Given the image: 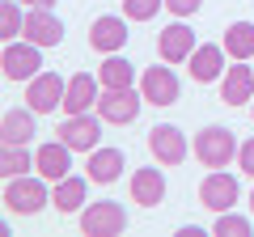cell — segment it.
I'll return each mask as SVG.
<instances>
[{
  "mask_svg": "<svg viewBox=\"0 0 254 237\" xmlns=\"http://www.w3.org/2000/svg\"><path fill=\"white\" fill-rule=\"evenodd\" d=\"M157 55H161V64H187L195 55V30H187L182 21L165 26L161 38H157Z\"/></svg>",
  "mask_w": 254,
  "mask_h": 237,
  "instance_id": "9a60e30c",
  "label": "cell"
},
{
  "mask_svg": "<svg viewBox=\"0 0 254 237\" xmlns=\"http://www.w3.org/2000/svg\"><path fill=\"white\" fill-rule=\"evenodd\" d=\"M85 174H89V182H115L123 174V153L119 148H93Z\"/></svg>",
  "mask_w": 254,
  "mask_h": 237,
  "instance_id": "44dd1931",
  "label": "cell"
},
{
  "mask_svg": "<svg viewBox=\"0 0 254 237\" xmlns=\"http://www.w3.org/2000/svg\"><path fill=\"white\" fill-rule=\"evenodd\" d=\"M225 43H199L195 47V55L187 59V72H190V81L195 85H212V81H220L225 76Z\"/></svg>",
  "mask_w": 254,
  "mask_h": 237,
  "instance_id": "9c48e42d",
  "label": "cell"
},
{
  "mask_svg": "<svg viewBox=\"0 0 254 237\" xmlns=\"http://www.w3.org/2000/svg\"><path fill=\"white\" fill-rule=\"evenodd\" d=\"M225 51L229 59H254V21H233L225 30Z\"/></svg>",
  "mask_w": 254,
  "mask_h": 237,
  "instance_id": "603a6c76",
  "label": "cell"
},
{
  "mask_svg": "<svg viewBox=\"0 0 254 237\" xmlns=\"http://www.w3.org/2000/svg\"><path fill=\"white\" fill-rule=\"evenodd\" d=\"M85 195H89V174H68V178H60V182H55V191H51V208L55 212H64V216H68V212H81L85 208Z\"/></svg>",
  "mask_w": 254,
  "mask_h": 237,
  "instance_id": "ac0fdd59",
  "label": "cell"
},
{
  "mask_svg": "<svg viewBox=\"0 0 254 237\" xmlns=\"http://www.w3.org/2000/svg\"><path fill=\"white\" fill-rule=\"evenodd\" d=\"M123 229H127V208L119 199H102V203H85L81 208L85 237H119Z\"/></svg>",
  "mask_w": 254,
  "mask_h": 237,
  "instance_id": "3957f363",
  "label": "cell"
},
{
  "mask_svg": "<svg viewBox=\"0 0 254 237\" xmlns=\"http://www.w3.org/2000/svg\"><path fill=\"white\" fill-rule=\"evenodd\" d=\"M60 140L72 148V153H93L98 140H102V115L93 118L89 110H85V115H68L60 123Z\"/></svg>",
  "mask_w": 254,
  "mask_h": 237,
  "instance_id": "52a82bcc",
  "label": "cell"
},
{
  "mask_svg": "<svg viewBox=\"0 0 254 237\" xmlns=\"http://www.w3.org/2000/svg\"><path fill=\"white\" fill-rule=\"evenodd\" d=\"M34 174H43L47 182H60L72 174V148L64 140H51V144H38L34 148Z\"/></svg>",
  "mask_w": 254,
  "mask_h": 237,
  "instance_id": "8fae6325",
  "label": "cell"
},
{
  "mask_svg": "<svg viewBox=\"0 0 254 237\" xmlns=\"http://www.w3.org/2000/svg\"><path fill=\"white\" fill-rule=\"evenodd\" d=\"M250 212H254V191H250Z\"/></svg>",
  "mask_w": 254,
  "mask_h": 237,
  "instance_id": "4dcf8cb0",
  "label": "cell"
},
{
  "mask_svg": "<svg viewBox=\"0 0 254 237\" xmlns=\"http://www.w3.org/2000/svg\"><path fill=\"white\" fill-rule=\"evenodd\" d=\"M21 4H30V9H51L55 0H21Z\"/></svg>",
  "mask_w": 254,
  "mask_h": 237,
  "instance_id": "f546056e",
  "label": "cell"
},
{
  "mask_svg": "<svg viewBox=\"0 0 254 237\" xmlns=\"http://www.w3.org/2000/svg\"><path fill=\"white\" fill-rule=\"evenodd\" d=\"M89 47L102 55H119L127 47V17H115V13H106V17H93L89 26Z\"/></svg>",
  "mask_w": 254,
  "mask_h": 237,
  "instance_id": "7c38bea8",
  "label": "cell"
},
{
  "mask_svg": "<svg viewBox=\"0 0 254 237\" xmlns=\"http://www.w3.org/2000/svg\"><path fill=\"white\" fill-rule=\"evenodd\" d=\"M237 165H242L246 178H254V136L242 140V148H237Z\"/></svg>",
  "mask_w": 254,
  "mask_h": 237,
  "instance_id": "83f0119b",
  "label": "cell"
},
{
  "mask_svg": "<svg viewBox=\"0 0 254 237\" xmlns=\"http://www.w3.org/2000/svg\"><path fill=\"white\" fill-rule=\"evenodd\" d=\"M30 136H34V110L30 106L4 110V118H0V140L4 144H30Z\"/></svg>",
  "mask_w": 254,
  "mask_h": 237,
  "instance_id": "ffe728a7",
  "label": "cell"
},
{
  "mask_svg": "<svg viewBox=\"0 0 254 237\" xmlns=\"http://www.w3.org/2000/svg\"><path fill=\"white\" fill-rule=\"evenodd\" d=\"M140 106H148V102H144V93H136V89H102V98H98L102 123H119V127L136 123Z\"/></svg>",
  "mask_w": 254,
  "mask_h": 237,
  "instance_id": "277c9868",
  "label": "cell"
},
{
  "mask_svg": "<svg viewBox=\"0 0 254 237\" xmlns=\"http://www.w3.org/2000/svg\"><path fill=\"white\" fill-rule=\"evenodd\" d=\"M220 102L225 106L254 102V68H246V59H233V68H225V76H220Z\"/></svg>",
  "mask_w": 254,
  "mask_h": 237,
  "instance_id": "5bb4252c",
  "label": "cell"
},
{
  "mask_svg": "<svg viewBox=\"0 0 254 237\" xmlns=\"http://www.w3.org/2000/svg\"><path fill=\"white\" fill-rule=\"evenodd\" d=\"M26 26V13H21V0H0V38L13 43Z\"/></svg>",
  "mask_w": 254,
  "mask_h": 237,
  "instance_id": "d4e9b609",
  "label": "cell"
},
{
  "mask_svg": "<svg viewBox=\"0 0 254 237\" xmlns=\"http://www.w3.org/2000/svg\"><path fill=\"white\" fill-rule=\"evenodd\" d=\"M161 4L165 0H123V13H127V21H153L161 13Z\"/></svg>",
  "mask_w": 254,
  "mask_h": 237,
  "instance_id": "4316f807",
  "label": "cell"
},
{
  "mask_svg": "<svg viewBox=\"0 0 254 237\" xmlns=\"http://www.w3.org/2000/svg\"><path fill=\"white\" fill-rule=\"evenodd\" d=\"M0 68L9 81H34L43 72V55H38V43H4V55H0Z\"/></svg>",
  "mask_w": 254,
  "mask_h": 237,
  "instance_id": "5b68a950",
  "label": "cell"
},
{
  "mask_svg": "<svg viewBox=\"0 0 254 237\" xmlns=\"http://www.w3.org/2000/svg\"><path fill=\"white\" fill-rule=\"evenodd\" d=\"M98 81H102V89H131V81H136V64L123 59V55H106L102 68H98Z\"/></svg>",
  "mask_w": 254,
  "mask_h": 237,
  "instance_id": "7402d4cb",
  "label": "cell"
},
{
  "mask_svg": "<svg viewBox=\"0 0 254 237\" xmlns=\"http://www.w3.org/2000/svg\"><path fill=\"white\" fill-rule=\"evenodd\" d=\"M127 186H131V203H140V208H157V203L165 199V178H161V170H136Z\"/></svg>",
  "mask_w": 254,
  "mask_h": 237,
  "instance_id": "d6986e66",
  "label": "cell"
},
{
  "mask_svg": "<svg viewBox=\"0 0 254 237\" xmlns=\"http://www.w3.org/2000/svg\"><path fill=\"white\" fill-rule=\"evenodd\" d=\"M237 136L229 127H220V123H212V127H203L199 136H195V161L208 165V170H225L229 161L237 157Z\"/></svg>",
  "mask_w": 254,
  "mask_h": 237,
  "instance_id": "7a4b0ae2",
  "label": "cell"
},
{
  "mask_svg": "<svg viewBox=\"0 0 254 237\" xmlns=\"http://www.w3.org/2000/svg\"><path fill=\"white\" fill-rule=\"evenodd\" d=\"M4 208L17 212V216H38L43 208H51V195H47V178L43 174H21V178H4Z\"/></svg>",
  "mask_w": 254,
  "mask_h": 237,
  "instance_id": "6da1fadb",
  "label": "cell"
},
{
  "mask_svg": "<svg viewBox=\"0 0 254 237\" xmlns=\"http://www.w3.org/2000/svg\"><path fill=\"white\" fill-rule=\"evenodd\" d=\"M64 89L68 81H60V72H38L34 81H26V106L34 115H51L64 106Z\"/></svg>",
  "mask_w": 254,
  "mask_h": 237,
  "instance_id": "8992f818",
  "label": "cell"
},
{
  "mask_svg": "<svg viewBox=\"0 0 254 237\" xmlns=\"http://www.w3.org/2000/svg\"><path fill=\"white\" fill-rule=\"evenodd\" d=\"M140 93H144L148 106H174L178 102V76H174V68H144V76H140Z\"/></svg>",
  "mask_w": 254,
  "mask_h": 237,
  "instance_id": "4fadbf2b",
  "label": "cell"
},
{
  "mask_svg": "<svg viewBox=\"0 0 254 237\" xmlns=\"http://www.w3.org/2000/svg\"><path fill=\"white\" fill-rule=\"evenodd\" d=\"M148 153H153L161 165H182L190 148H187L182 127H174V123H157V127L148 131Z\"/></svg>",
  "mask_w": 254,
  "mask_h": 237,
  "instance_id": "ba28073f",
  "label": "cell"
},
{
  "mask_svg": "<svg viewBox=\"0 0 254 237\" xmlns=\"http://www.w3.org/2000/svg\"><path fill=\"white\" fill-rule=\"evenodd\" d=\"M250 118H254V102H250Z\"/></svg>",
  "mask_w": 254,
  "mask_h": 237,
  "instance_id": "1f68e13d",
  "label": "cell"
},
{
  "mask_svg": "<svg viewBox=\"0 0 254 237\" xmlns=\"http://www.w3.org/2000/svg\"><path fill=\"white\" fill-rule=\"evenodd\" d=\"M21 34H26L30 43H38V47H60L64 43V21L55 17L51 9H30Z\"/></svg>",
  "mask_w": 254,
  "mask_h": 237,
  "instance_id": "2e32d148",
  "label": "cell"
},
{
  "mask_svg": "<svg viewBox=\"0 0 254 237\" xmlns=\"http://www.w3.org/2000/svg\"><path fill=\"white\" fill-rule=\"evenodd\" d=\"M254 233V225L246 216H237L233 208L229 212H216V237H250Z\"/></svg>",
  "mask_w": 254,
  "mask_h": 237,
  "instance_id": "484cf974",
  "label": "cell"
},
{
  "mask_svg": "<svg viewBox=\"0 0 254 237\" xmlns=\"http://www.w3.org/2000/svg\"><path fill=\"white\" fill-rule=\"evenodd\" d=\"M26 170H34V153H30L26 144H4V153H0V174H4V178H21Z\"/></svg>",
  "mask_w": 254,
  "mask_h": 237,
  "instance_id": "cb8c5ba5",
  "label": "cell"
},
{
  "mask_svg": "<svg viewBox=\"0 0 254 237\" xmlns=\"http://www.w3.org/2000/svg\"><path fill=\"white\" fill-rule=\"evenodd\" d=\"M98 98H102V81L89 72H76L64 89V115H85L89 106H98Z\"/></svg>",
  "mask_w": 254,
  "mask_h": 237,
  "instance_id": "e0dca14e",
  "label": "cell"
},
{
  "mask_svg": "<svg viewBox=\"0 0 254 237\" xmlns=\"http://www.w3.org/2000/svg\"><path fill=\"white\" fill-rule=\"evenodd\" d=\"M237 178L233 174H225V170H212L208 178L199 182V203L203 208H212V212H229L237 203Z\"/></svg>",
  "mask_w": 254,
  "mask_h": 237,
  "instance_id": "30bf717a",
  "label": "cell"
},
{
  "mask_svg": "<svg viewBox=\"0 0 254 237\" xmlns=\"http://www.w3.org/2000/svg\"><path fill=\"white\" fill-rule=\"evenodd\" d=\"M203 0H165V9L174 13V17H190V13H199Z\"/></svg>",
  "mask_w": 254,
  "mask_h": 237,
  "instance_id": "f1b7e54d",
  "label": "cell"
}]
</instances>
